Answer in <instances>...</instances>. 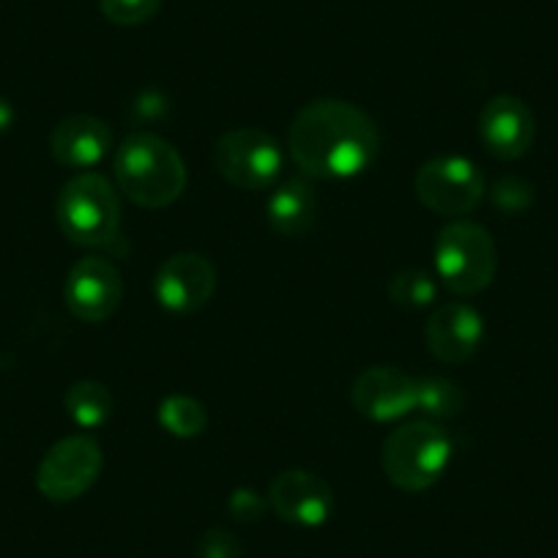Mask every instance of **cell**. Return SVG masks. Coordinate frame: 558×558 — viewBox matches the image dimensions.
I'll return each mask as SVG.
<instances>
[{
  "instance_id": "6da1fadb",
  "label": "cell",
  "mask_w": 558,
  "mask_h": 558,
  "mask_svg": "<svg viewBox=\"0 0 558 558\" xmlns=\"http://www.w3.org/2000/svg\"><path fill=\"white\" fill-rule=\"evenodd\" d=\"M293 162L307 179H353L375 162L380 134L373 118L342 99L310 101L288 132Z\"/></svg>"
},
{
  "instance_id": "7a4b0ae2",
  "label": "cell",
  "mask_w": 558,
  "mask_h": 558,
  "mask_svg": "<svg viewBox=\"0 0 558 558\" xmlns=\"http://www.w3.org/2000/svg\"><path fill=\"white\" fill-rule=\"evenodd\" d=\"M121 195L143 208H168L186 190V165L168 140L134 132L121 143L112 162Z\"/></svg>"
},
{
  "instance_id": "3957f363",
  "label": "cell",
  "mask_w": 558,
  "mask_h": 558,
  "mask_svg": "<svg viewBox=\"0 0 558 558\" xmlns=\"http://www.w3.org/2000/svg\"><path fill=\"white\" fill-rule=\"evenodd\" d=\"M452 463V438L436 422H405L380 449L386 480L405 493L430 490Z\"/></svg>"
},
{
  "instance_id": "277c9868",
  "label": "cell",
  "mask_w": 558,
  "mask_h": 558,
  "mask_svg": "<svg viewBox=\"0 0 558 558\" xmlns=\"http://www.w3.org/2000/svg\"><path fill=\"white\" fill-rule=\"evenodd\" d=\"M58 228L77 246H107L118 239L121 197L99 173H77L63 184L56 203Z\"/></svg>"
},
{
  "instance_id": "5b68a950",
  "label": "cell",
  "mask_w": 558,
  "mask_h": 558,
  "mask_svg": "<svg viewBox=\"0 0 558 558\" xmlns=\"http://www.w3.org/2000/svg\"><path fill=\"white\" fill-rule=\"evenodd\" d=\"M436 277L458 296H476L496 277L498 250L482 225L454 219L436 239Z\"/></svg>"
},
{
  "instance_id": "8992f818",
  "label": "cell",
  "mask_w": 558,
  "mask_h": 558,
  "mask_svg": "<svg viewBox=\"0 0 558 558\" xmlns=\"http://www.w3.org/2000/svg\"><path fill=\"white\" fill-rule=\"evenodd\" d=\"M214 168L228 184L239 190L257 192L268 190L282 173V148L277 140L263 129H230L214 143Z\"/></svg>"
},
{
  "instance_id": "52a82bcc",
  "label": "cell",
  "mask_w": 558,
  "mask_h": 558,
  "mask_svg": "<svg viewBox=\"0 0 558 558\" xmlns=\"http://www.w3.org/2000/svg\"><path fill=\"white\" fill-rule=\"evenodd\" d=\"M418 203L441 217H465L485 197V175L465 157H436L416 170Z\"/></svg>"
},
{
  "instance_id": "ba28073f",
  "label": "cell",
  "mask_w": 558,
  "mask_h": 558,
  "mask_svg": "<svg viewBox=\"0 0 558 558\" xmlns=\"http://www.w3.org/2000/svg\"><path fill=\"white\" fill-rule=\"evenodd\" d=\"M101 465H105V458L94 438L69 436L52 444L50 452L41 458L39 471H36V487L47 501L69 504L94 487L101 474Z\"/></svg>"
},
{
  "instance_id": "9c48e42d",
  "label": "cell",
  "mask_w": 558,
  "mask_h": 558,
  "mask_svg": "<svg viewBox=\"0 0 558 558\" xmlns=\"http://www.w3.org/2000/svg\"><path fill=\"white\" fill-rule=\"evenodd\" d=\"M123 277L116 263L101 255H88L72 266L63 286L69 313L83 324H101L121 307Z\"/></svg>"
},
{
  "instance_id": "30bf717a",
  "label": "cell",
  "mask_w": 558,
  "mask_h": 558,
  "mask_svg": "<svg viewBox=\"0 0 558 558\" xmlns=\"http://www.w3.org/2000/svg\"><path fill=\"white\" fill-rule=\"evenodd\" d=\"M217 291V268L197 252H179L159 266L154 277V296L162 310L190 315L206 307Z\"/></svg>"
},
{
  "instance_id": "8fae6325",
  "label": "cell",
  "mask_w": 558,
  "mask_h": 558,
  "mask_svg": "<svg viewBox=\"0 0 558 558\" xmlns=\"http://www.w3.org/2000/svg\"><path fill=\"white\" fill-rule=\"evenodd\" d=\"M268 507L279 520L299 525V529H318L329 523L335 512V493L329 482L313 471L291 469L274 476L268 487Z\"/></svg>"
},
{
  "instance_id": "7c38bea8",
  "label": "cell",
  "mask_w": 558,
  "mask_h": 558,
  "mask_svg": "<svg viewBox=\"0 0 558 558\" xmlns=\"http://www.w3.org/2000/svg\"><path fill=\"white\" fill-rule=\"evenodd\" d=\"M480 137L493 157L514 162L534 146V112L518 96H496L480 112Z\"/></svg>"
},
{
  "instance_id": "4fadbf2b",
  "label": "cell",
  "mask_w": 558,
  "mask_h": 558,
  "mask_svg": "<svg viewBox=\"0 0 558 558\" xmlns=\"http://www.w3.org/2000/svg\"><path fill=\"white\" fill-rule=\"evenodd\" d=\"M351 402L369 422H397L416 408V378L397 367H369L353 380Z\"/></svg>"
},
{
  "instance_id": "5bb4252c",
  "label": "cell",
  "mask_w": 558,
  "mask_h": 558,
  "mask_svg": "<svg viewBox=\"0 0 558 558\" xmlns=\"http://www.w3.org/2000/svg\"><path fill=\"white\" fill-rule=\"evenodd\" d=\"M482 337H485V320L463 302L441 304L425 326L427 351L444 364L469 362L482 345Z\"/></svg>"
},
{
  "instance_id": "9a60e30c",
  "label": "cell",
  "mask_w": 558,
  "mask_h": 558,
  "mask_svg": "<svg viewBox=\"0 0 558 558\" xmlns=\"http://www.w3.org/2000/svg\"><path fill=\"white\" fill-rule=\"evenodd\" d=\"M110 143V126L101 118L69 116L52 129L50 151L56 157V162L63 165V168L88 173L90 168H96L107 157Z\"/></svg>"
},
{
  "instance_id": "2e32d148",
  "label": "cell",
  "mask_w": 558,
  "mask_h": 558,
  "mask_svg": "<svg viewBox=\"0 0 558 558\" xmlns=\"http://www.w3.org/2000/svg\"><path fill=\"white\" fill-rule=\"evenodd\" d=\"M318 217V192L307 175L286 181L271 192L266 203V219L274 233L296 239L315 225Z\"/></svg>"
},
{
  "instance_id": "e0dca14e",
  "label": "cell",
  "mask_w": 558,
  "mask_h": 558,
  "mask_svg": "<svg viewBox=\"0 0 558 558\" xmlns=\"http://www.w3.org/2000/svg\"><path fill=\"white\" fill-rule=\"evenodd\" d=\"M63 405L80 430H96L112 416V395L99 380H80L69 386Z\"/></svg>"
},
{
  "instance_id": "ac0fdd59",
  "label": "cell",
  "mask_w": 558,
  "mask_h": 558,
  "mask_svg": "<svg viewBox=\"0 0 558 558\" xmlns=\"http://www.w3.org/2000/svg\"><path fill=\"white\" fill-rule=\"evenodd\" d=\"M159 425L173 438H197L208 425V413L195 397L173 395L159 402Z\"/></svg>"
},
{
  "instance_id": "d6986e66",
  "label": "cell",
  "mask_w": 558,
  "mask_h": 558,
  "mask_svg": "<svg viewBox=\"0 0 558 558\" xmlns=\"http://www.w3.org/2000/svg\"><path fill=\"white\" fill-rule=\"evenodd\" d=\"M416 408L433 422L454 418L463 413L465 395L454 380L449 378H422L416 380Z\"/></svg>"
},
{
  "instance_id": "ffe728a7",
  "label": "cell",
  "mask_w": 558,
  "mask_h": 558,
  "mask_svg": "<svg viewBox=\"0 0 558 558\" xmlns=\"http://www.w3.org/2000/svg\"><path fill=\"white\" fill-rule=\"evenodd\" d=\"M436 279L438 277L422 271V268H402L389 279V299L397 307L405 310L430 307L438 299Z\"/></svg>"
},
{
  "instance_id": "44dd1931",
  "label": "cell",
  "mask_w": 558,
  "mask_h": 558,
  "mask_svg": "<svg viewBox=\"0 0 558 558\" xmlns=\"http://www.w3.org/2000/svg\"><path fill=\"white\" fill-rule=\"evenodd\" d=\"M162 7V0H99V9L112 25L134 28L154 17Z\"/></svg>"
},
{
  "instance_id": "7402d4cb",
  "label": "cell",
  "mask_w": 558,
  "mask_h": 558,
  "mask_svg": "<svg viewBox=\"0 0 558 558\" xmlns=\"http://www.w3.org/2000/svg\"><path fill=\"white\" fill-rule=\"evenodd\" d=\"M531 197H534L531 195V186L525 184V181L512 179V175H509V179L496 181V186H493V192H490L493 206L501 208V211H507V214L525 211V208L531 206Z\"/></svg>"
},
{
  "instance_id": "603a6c76",
  "label": "cell",
  "mask_w": 558,
  "mask_h": 558,
  "mask_svg": "<svg viewBox=\"0 0 558 558\" xmlns=\"http://www.w3.org/2000/svg\"><path fill=\"white\" fill-rule=\"evenodd\" d=\"M228 509L235 520H241V523H255V520H260L263 514H266V509L271 507H268V498H263L260 493L250 490V487H239V490L230 496Z\"/></svg>"
},
{
  "instance_id": "cb8c5ba5",
  "label": "cell",
  "mask_w": 558,
  "mask_h": 558,
  "mask_svg": "<svg viewBox=\"0 0 558 558\" xmlns=\"http://www.w3.org/2000/svg\"><path fill=\"white\" fill-rule=\"evenodd\" d=\"M241 547L233 534L222 529H211L197 539V558H239Z\"/></svg>"
},
{
  "instance_id": "d4e9b609",
  "label": "cell",
  "mask_w": 558,
  "mask_h": 558,
  "mask_svg": "<svg viewBox=\"0 0 558 558\" xmlns=\"http://www.w3.org/2000/svg\"><path fill=\"white\" fill-rule=\"evenodd\" d=\"M12 123H14V107H12V101L0 99V134L9 132V129H12Z\"/></svg>"
}]
</instances>
